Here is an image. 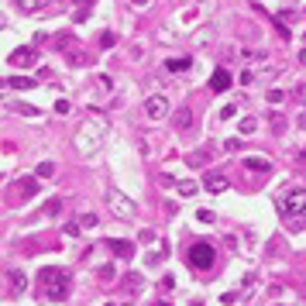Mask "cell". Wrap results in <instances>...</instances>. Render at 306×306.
Segmentation results:
<instances>
[{
	"mask_svg": "<svg viewBox=\"0 0 306 306\" xmlns=\"http://www.w3.org/2000/svg\"><path fill=\"white\" fill-rule=\"evenodd\" d=\"M145 114L152 117V120H162V117L169 114V100L165 96H148L145 100Z\"/></svg>",
	"mask_w": 306,
	"mask_h": 306,
	"instance_id": "obj_4",
	"label": "cell"
},
{
	"mask_svg": "<svg viewBox=\"0 0 306 306\" xmlns=\"http://www.w3.org/2000/svg\"><path fill=\"white\" fill-rule=\"evenodd\" d=\"M279 213L289 224H296V217H306V190H286L279 196Z\"/></svg>",
	"mask_w": 306,
	"mask_h": 306,
	"instance_id": "obj_2",
	"label": "cell"
},
{
	"mask_svg": "<svg viewBox=\"0 0 306 306\" xmlns=\"http://www.w3.org/2000/svg\"><path fill=\"white\" fill-rule=\"evenodd\" d=\"M237 131H241V134H255V131H258V120H255V117H244Z\"/></svg>",
	"mask_w": 306,
	"mask_h": 306,
	"instance_id": "obj_17",
	"label": "cell"
},
{
	"mask_svg": "<svg viewBox=\"0 0 306 306\" xmlns=\"http://www.w3.org/2000/svg\"><path fill=\"white\" fill-rule=\"evenodd\" d=\"M79 227H96V213H83L79 217Z\"/></svg>",
	"mask_w": 306,
	"mask_h": 306,
	"instance_id": "obj_23",
	"label": "cell"
},
{
	"mask_svg": "<svg viewBox=\"0 0 306 306\" xmlns=\"http://www.w3.org/2000/svg\"><path fill=\"white\" fill-rule=\"evenodd\" d=\"M237 114V107H234V103H227V107H224V110H220V117H224V120H230V117Z\"/></svg>",
	"mask_w": 306,
	"mask_h": 306,
	"instance_id": "obj_28",
	"label": "cell"
},
{
	"mask_svg": "<svg viewBox=\"0 0 306 306\" xmlns=\"http://www.w3.org/2000/svg\"><path fill=\"white\" fill-rule=\"evenodd\" d=\"M38 289H41V296H45L48 303H62V299L69 296V275H66L62 268H55V265H45L38 272Z\"/></svg>",
	"mask_w": 306,
	"mask_h": 306,
	"instance_id": "obj_1",
	"label": "cell"
},
{
	"mask_svg": "<svg viewBox=\"0 0 306 306\" xmlns=\"http://www.w3.org/2000/svg\"><path fill=\"white\" fill-rule=\"evenodd\" d=\"M186 258H190V265H193V268L207 272V268H213V262H217V251H213L210 241H196V244H190Z\"/></svg>",
	"mask_w": 306,
	"mask_h": 306,
	"instance_id": "obj_3",
	"label": "cell"
},
{
	"mask_svg": "<svg viewBox=\"0 0 306 306\" xmlns=\"http://www.w3.org/2000/svg\"><path fill=\"white\" fill-rule=\"evenodd\" d=\"M265 100L272 103V107H279V103L286 100V93H282V90H268V96H265Z\"/></svg>",
	"mask_w": 306,
	"mask_h": 306,
	"instance_id": "obj_20",
	"label": "cell"
},
{
	"mask_svg": "<svg viewBox=\"0 0 306 306\" xmlns=\"http://www.w3.org/2000/svg\"><path fill=\"white\" fill-rule=\"evenodd\" d=\"M35 193H38V179H35V175L18 179V196H21V200H28V196H35Z\"/></svg>",
	"mask_w": 306,
	"mask_h": 306,
	"instance_id": "obj_9",
	"label": "cell"
},
{
	"mask_svg": "<svg viewBox=\"0 0 306 306\" xmlns=\"http://www.w3.org/2000/svg\"><path fill=\"white\" fill-rule=\"evenodd\" d=\"M7 86H11V90H31L35 79H31V76H11V79H7Z\"/></svg>",
	"mask_w": 306,
	"mask_h": 306,
	"instance_id": "obj_13",
	"label": "cell"
},
{
	"mask_svg": "<svg viewBox=\"0 0 306 306\" xmlns=\"http://www.w3.org/2000/svg\"><path fill=\"white\" fill-rule=\"evenodd\" d=\"M196 217H200L203 224H213V210H196Z\"/></svg>",
	"mask_w": 306,
	"mask_h": 306,
	"instance_id": "obj_29",
	"label": "cell"
},
{
	"mask_svg": "<svg viewBox=\"0 0 306 306\" xmlns=\"http://www.w3.org/2000/svg\"><path fill=\"white\" fill-rule=\"evenodd\" d=\"M55 114H69V103L66 100H55Z\"/></svg>",
	"mask_w": 306,
	"mask_h": 306,
	"instance_id": "obj_30",
	"label": "cell"
},
{
	"mask_svg": "<svg viewBox=\"0 0 306 306\" xmlns=\"http://www.w3.org/2000/svg\"><path fill=\"white\" fill-rule=\"evenodd\" d=\"M58 210H62V203H58V200H48V207H45V213H48V217H55Z\"/></svg>",
	"mask_w": 306,
	"mask_h": 306,
	"instance_id": "obj_26",
	"label": "cell"
},
{
	"mask_svg": "<svg viewBox=\"0 0 306 306\" xmlns=\"http://www.w3.org/2000/svg\"><path fill=\"white\" fill-rule=\"evenodd\" d=\"M107 306H114V303H107Z\"/></svg>",
	"mask_w": 306,
	"mask_h": 306,
	"instance_id": "obj_34",
	"label": "cell"
},
{
	"mask_svg": "<svg viewBox=\"0 0 306 306\" xmlns=\"http://www.w3.org/2000/svg\"><path fill=\"white\" fill-rule=\"evenodd\" d=\"M244 169H248V172H268L272 165H268L265 158H244Z\"/></svg>",
	"mask_w": 306,
	"mask_h": 306,
	"instance_id": "obj_14",
	"label": "cell"
},
{
	"mask_svg": "<svg viewBox=\"0 0 306 306\" xmlns=\"http://www.w3.org/2000/svg\"><path fill=\"white\" fill-rule=\"evenodd\" d=\"M193 62L190 58H169V62H165V73H182V69H190Z\"/></svg>",
	"mask_w": 306,
	"mask_h": 306,
	"instance_id": "obj_15",
	"label": "cell"
},
{
	"mask_svg": "<svg viewBox=\"0 0 306 306\" xmlns=\"http://www.w3.org/2000/svg\"><path fill=\"white\" fill-rule=\"evenodd\" d=\"M237 299H241V292H224V296H220V303H224V306L237 303Z\"/></svg>",
	"mask_w": 306,
	"mask_h": 306,
	"instance_id": "obj_25",
	"label": "cell"
},
{
	"mask_svg": "<svg viewBox=\"0 0 306 306\" xmlns=\"http://www.w3.org/2000/svg\"><path fill=\"white\" fill-rule=\"evenodd\" d=\"M52 175H55V165H52V162H41L38 165V179H52Z\"/></svg>",
	"mask_w": 306,
	"mask_h": 306,
	"instance_id": "obj_19",
	"label": "cell"
},
{
	"mask_svg": "<svg viewBox=\"0 0 306 306\" xmlns=\"http://www.w3.org/2000/svg\"><path fill=\"white\" fill-rule=\"evenodd\" d=\"M107 244H110V251H114L117 258H131V255H134V244H131V241H114V237H110Z\"/></svg>",
	"mask_w": 306,
	"mask_h": 306,
	"instance_id": "obj_11",
	"label": "cell"
},
{
	"mask_svg": "<svg viewBox=\"0 0 306 306\" xmlns=\"http://www.w3.org/2000/svg\"><path fill=\"white\" fill-rule=\"evenodd\" d=\"M172 124H175V131H186V128H190V124H193V114H190V107H182V110H175Z\"/></svg>",
	"mask_w": 306,
	"mask_h": 306,
	"instance_id": "obj_12",
	"label": "cell"
},
{
	"mask_svg": "<svg viewBox=\"0 0 306 306\" xmlns=\"http://www.w3.org/2000/svg\"><path fill=\"white\" fill-rule=\"evenodd\" d=\"M100 48H114V35H110V31L100 35Z\"/></svg>",
	"mask_w": 306,
	"mask_h": 306,
	"instance_id": "obj_24",
	"label": "cell"
},
{
	"mask_svg": "<svg viewBox=\"0 0 306 306\" xmlns=\"http://www.w3.org/2000/svg\"><path fill=\"white\" fill-rule=\"evenodd\" d=\"M131 4H138V7H145V4H152V0H131Z\"/></svg>",
	"mask_w": 306,
	"mask_h": 306,
	"instance_id": "obj_31",
	"label": "cell"
},
{
	"mask_svg": "<svg viewBox=\"0 0 306 306\" xmlns=\"http://www.w3.org/2000/svg\"><path fill=\"white\" fill-rule=\"evenodd\" d=\"M203 182H207V190H210V193H224V190H227V175H220V172H210Z\"/></svg>",
	"mask_w": 306,
	"mask_h": 306,
	"instance_id": "obj_10",
	"label": "cell"
},
{
	"mask_svg": "<svg viewBox=\"0 0 306 306\" xmlns=\"http://www.w3.org/2000/svg\"><path fill=\"white\" fill-rule=\"evenodd\" d=\"M230 83H234V76H230L224 66H220V69H213V76H210V90H213V93H224V90H230Z\"/></svg>",
	"mask_w": 306,
	"mask_h": 306,
	"instance_id": "obj_7",
	"label": "cell"
},
{
	"mask_svg": "<svg viewBox=\"0 0 306 306\" xmlns=\"http://www.w3.org/2000/svg\"><path fill=\"white\" fill-rule=\"evenodd\" d=\"M299 62H303V66H306V48H303V52H299Z\"/></svg>",
	"mask_w": 306,
	"mask_h": 306,
	"instance_id": "obj_32",
	"label": "cell"
},
{
	"mask_svg": "<svg viewBox=\"0 0 306 306\" xmlns=\"http://www.w3.org/2000/svg\"><path fill=\"white\" fill-rule=\"evenodd\" d=\"M35 58H38V52L31 45H21V48L11 52V66H35Z\"/></svg>",
	"mask_w": 306,
	"mask_h": 306,
	"instance_id": "obj_6",
	"label": "cell"
},
{
	"mask_svg": "<svg viewBox=\"0 0 306 306\" xmlns=\"http://www.w3.org/2000/svg\"><path fill=\"white\" fill-rule=\"evenodd\" d=\"M45 4H52V0H18V7H21V11H41Z\"/></svg>",
	"mask_w": 306,
	"mask_h": 306,
	"instance_id": "obj_16",
	"label": "cell"
},
{
	"mask_svg": "<svg viewBox=\"0 0 306 306\" xmlns=\"http://www.w3.org/2000/svg\"><path fill=\"white\" fill-rule=\"evenodd\" d=\"M299 162H306V148H303V152H299Z\"/></svg>",
	"mask_w": 306,
	"mask_h": 306,
	"instance_id": "obj_33",
	"label": "cell"
},
{
	"mask_svg": "<svg viewBox=\"0 0 306 306\" xmlns=\"http://www.w3.org/2000/svg\"><path fill=\"white\" fill-rule=\"evenodd\" d=\"M110 207L117 210L120 220H131V217H134V203L128 200V196H120V193H110Z\"/></svg>",
	"mask_w": 306,
	"mask_h": 306,
	"instance_id": "obj_5",
	"label": "cell"
},
{
	"mask_svg": "<svg viewBox=\"0 0 306 306\" xmlns=\"http://www.w3.org/2000/svg\"><path fill=\"white\" fill-rule=\"evenodd\" d=\"M138 237H141L145 244H152V241H155V230H152V227H145V230H141V234H138Z\"/></svg>",
	"mask_w": 306,
	"mask_h": 306,
	"instance_id": "obj_27",
	"label": "cell"
},
{
	"mask_svg": "<svg viewBox=\"0 0 306 306\" xmlns=\"http://www.w3.org/2000/svg\"><path fill=\"white\" fill-rule=\"evenodd\" d=\"M18 114H24V117H38V107H28V103H11Z\"/></svg>",
	"mask_w": 306,
	"mask_h": 306,
	"instance_id": "obj_18",
	"label": "cell"
},
{
	"mask_svg": "<svg viewBox=\"0 0 306 306\" xmlns=\"http://www.w3.org/2000/svg\"><path fill=\"white\" fill-rule=\"evenodd\" d=\"M207 158H210V152H207V148H203V152H193V155H190L193 165H207Z\"/></svg>",
	"mask_w": 306,
	"mask_h": 306,
	"instance_id": "obj_21",
	"label": "cell"
},
{
	"mask_svg": "<svg viewBox=\"0 0 306 306\" xmlns=\"http://www.w3.org/2000/svg\"><path fill=\"white\" fill-rule=\"evenodd\" d=\"M7 279H11V292H14V296L28 292V275H24L21 268H7Z\"/></svg>",
	"mask_w": 306,
	"mask_h": 306,
	"instance_id": "obj_8",
	"label": "cell"
},
{
	"mask_svg": "<svg viewBox=\"0 0 306 306\" xmlns=\"http://www.w3.org/2000/svg\"><path fill=\"white\" fill-rule=\"evenodd\" d=\"M193 193H196V182H186V179H182V182H179V196H193Z\"/></svg>",
	"mask_w": 306,
	"mask_h": 306,
	"instance_id": "obj_22",
	"label": "cell"
}]
</instances>
